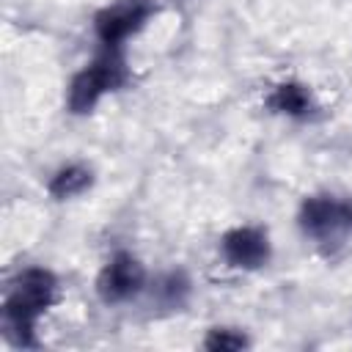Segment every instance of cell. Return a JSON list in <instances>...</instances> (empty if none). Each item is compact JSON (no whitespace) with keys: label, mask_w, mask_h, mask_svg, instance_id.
<instances>
[{"label":"cell","mask_w":352,"mask_h":352,"mask_svg":"<svg viewBox=\"0 0 352 352\" xmlns=\"http://www.w3.org/2000/svg\"><path fill=\"white\" fill-rule=\"evenodd\" d=\"M52 289H55V280H52L50 272H44V270H28V272L16 280L14 292L8 294V302H6V322L11 324V330H19L22 344L30 341L33 319L50 305Z\"/></svg>","instance_id":"cell-1"},{"label":"cell","mask_w":352,"mask_h":352,"mask_svg":"<svg viewBox=\"0 0 352 352\" xmlns=\"http://www.w3.org/2000/svg\"><path fill=\"white\" fill-rule=\"evenodd\" d=\"M124 80V63L121 58L110 50L107 55H102L99 60H94L88 69H82L74 82H72V91H69V107L74 113H85L96 104V99L116 88L118 82Z\"/></svg>","instance_id":"cell-2"},{"label":"cell","mask_w":352,"mask_h":352,"mask_svg":"<svg viewBox=\"0 0 352 352\" xmlns=\"http://www.w3.org/2000/svg\"><path fill=\"white\" fill-rule=\"evenodd\" d=\"M302 228L319 239H336L352 228V206L333 198H311L302 206Z\"/></svg>","instance_id":"cell-3"},{"label":"cell","mask_w":352,"mask_h":352,"mask_svg":"<svg viewBox=\"0 0 352 352\" xmlns=\"http://www.w3.org/2000/svg\"><path fill=\"white\" fill-rule=\"evenodd\" d=\"M148 11H151L148 0H118V3H113L110 8H104L96 16V33L113 50L132 30L140 28V22L148 16Z\"/></svg>","instance_id":"cell-4"},{"label":"cell","mask_w":352,"mask_h":352,"mask_svg":"<svg viewBox=\"0 0 352 352\" xmlns=\"http://www.w3.org/2000/svg\"><path fill=\"white\" fill-rule=\"evenodd\" d=\"M143 283V267L126 256V253H118L99 275V294L102 300L107 302H118V300H126L129 294H135Z\"/></svg>","instance_id":"cell-5"},{"label":"cell","mask_w":352,"mask_h":352,"mask_svg":"<svg viewBox=\"0 0 352 352\" xmlns=\"http://www.w3.org/2000/svg\"><path fill=\"white\" fill-rule=\"evenodd\" d=\"M223 253L236 267H261L270 256V248H267V236L258 228H236L226 234Z\"/></svg>","instance_id":"cell-6"},{"label":"cell","mask_w":352,"mask_h":352,"mask_svg":"<svg viewBox=\"0 0 352 352\" xmlns=\"http://www.w3.org/2000/svg\"><path fill=\"white\" fill-rule=\"evenodd\" d=\"M91 184V173L80 165H72V168H63L52 182H50V192L55 198H72L77 192H82L85 187Z\"/></svg>","instance_id":"cell-7"},{"label":"cell","mask_w":352,"mask_h":352,"mask_svg":"<svg viewBox=\"0 0 352 352\" xmlns=\"http://www.w3.org/2000/svg\"><path fill=\"white\" fill-rule=\"evenodd\" d=\"M270 104H272L275 110H280V113L300 116V113L308 110L311 99H308L305 88H300V85H294V82H286V85H278V88H275V94L270 96Z\"/></svg>","instance_id":"cell-8"},{"label":"cell","mask_w":352,"mask_h":352,"mask_svg":"<svg viewBox=\"0 0 352 352\" xmlns=\"http://www.w3.org/2000/svg\"><path fill=\"white\" fill-rule=\"evenodd\" d=\"M206 346L209 349H239V346H245V338L242 336H231L228 330H214L206 338Z\"/></svg>","instance_id":"cell-9"}]
</instances>
